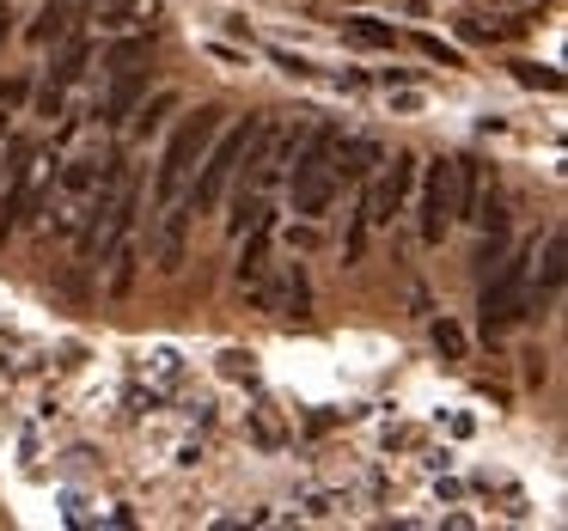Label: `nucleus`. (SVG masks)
Instances as JSON below:
<instances>
[{
  "mask_svg": "<svg viewBox=\"0 0 568 531\" xmlns=\"http://www.w3.org/2000/svg\"><path fill=\"white\" fill-rule=\"evenodd\" d=\"M270 135H275L270 116H251V123H233V129L221 123V135L209 141V153H202L196 177H190V190H184L190 208H196V214H214V208H221L226 190H233V177L245 172L251 160H257L263 141H270Z\"/></svg>",
  "mask_w": 568,
  "mask_h": 531,
  "instance_id": "obj_1",
  "label": "nucleus"
},
{
  "mask_svg": "<svg viewBox=\"0 0 568 531\" xmlns=\"http://www.w3.org/2000/svg\"><path fill=\"white\" fill-rule=\"evenodd\" d=\"M331 153H336V129L318 123L306 129V135L294 141V153H287V184H294V214H306V221H318L324 208H331L336 196V172H331Z\"/></svg>",
  "mask_w": 568,
  "mask_h": 531,
  "instance_id": "obj_2",
  "label": "nucleus"
},
{
  "mask_svg": "<svg viewBox=\"0 0 568 531\" xmlns=\"http://www.w3.org/2000/svg\"><path fill=\"white\" fill-rule=\"evenodd\" d=\"M111 153H104V141H92V147H80L74 160L62 165V172H50L55 184H50V202H43V214H50V226L55 233H74L80 221H87V208H92V196H99V184H104V172H111Z\"/></svg>",
  "mask_w": 568,
  "mask_h": 531,
  "instance_id": "obj_3",
  "label": "nucleus"
},
{
  "mask_svg": "<svg viewBox=\"0 0 568 531\" xmlns=\"http://www.w3.org/2000/svg\"><path fill=\"white\" fill-rule=\"evenodd\" d=\"M221 123H226V111H214V104H202L196 116H184V129L172 135V147H165V160H160V184H153V202H160V208L190 190V177H196L209 141L221 135Z\"/></svg>",
  "mask_w": 568,
  "mask_h": 531,
  "instance_id": "obj_4",
  "label": "nucleus"
},
{
  "mask_svg": "<svg viewBox=\"0 0 568 531\" xmlns=\"http://www.w3.org/2000/svg\"><path fill=\"white\" fill-rule=\"evenodd\" d=\"M526 306H531V251H514L507 263H495L489 287H483V330H507Z\"/></svg>",
  "mask_w": 568,
  "mask_h": 531,
  "instance_id": "obj_5",
  "label": "nucleus"
},
{
  "mask_svg": "<svg viewBox=\"0 0 568 531\" xmlns=\"http://www.w3.org/2000/svg\"><path fill=\"white\" fill-rule=\"evenodd\" d=\"M148 68H153V43L129 38L111 50V92H104V123H123L135 111V99L148 92Z\"/></svg>",
  "mask_w": 568,
  "mask_h": 531,
  "instance_id": "obj_6",
  "label": "nucleus"
},
{
  "mask_svg": "<svg viewBox=\"0 0 568 531\" xmlns=\"http://www.w3.org/2000/svg\"><path fill=\"white\" fill-rule=\"evenodd\" d=\"M458 221V184H453V160H434L428 172H422V245H440L446 233H453Z\"/></svg>",
  "mask_w": 568,
  "mask_h": 531,
  "instance_id": "obj_7",
  "label": "nucleus"
},
{
  "mask_svg": "<svg viewBox=\"0 0 568 531\" xmlns=\"http://www.w3.org/2000/svg\"><path fill=\"white\" fill-rule=\"evenodd\" d=\"M409 184H416V153H392L385 172L373 177L367 202H361V221H367V226H392L397 208L409 202Z\"/></svg>",
  "mask_w": 568,
  "mask_h": 531,
  "instance_id": "obj_8",
  "label": "nucleus"
},
{
  "mask_svg": "<svg viewBox=\"0 0 568 531\" xmlns=\"http://www.w3.org/2000/svg\"><path fill=\"white\" fill-rule=\"evenodd\" d=\"M74 7L99 19V31H148L160 19V0H74Z\"/></svg>",
  "mask_w": 568,
  "mask_h": 531,
  "instance_id": "obj_9",
  "label": "nucleus"
},
{
  "mask_svg": "<svg viewBox=\"0 0 568 531\" xmlns=\"http://www.w3.org/2000/svg\"><path fill=\"white\" fill-rule=\"evenodd\" d=\"M190 221H196L190 196H178V202H165V208H160V233H153V245H160V269H178V263H184Z\"/></svg>",
  "mask_w": 568,
  "mask_h": 531,
  "instance_id": "obj_10",
  "label": "nucleus"
},
{
  "mask_svg": "<svg viewBox=\"0 0 568 531\" xmlns=\"http://www.w3.org/2000/svg\"><path fill=\"white\" fill-rule=\"evenodd\" d=\"M379 165V141H336V153H331V172H336V190L343 184H361V177Z\"/></svg>",
  "mask_w": 568,
  "mask_h": 531,
  "instance_id": "obj_11",
  "label": "nucleus"
},
{
  "mask_svg": "<svg viewBox=\"0 0 568 531\" xmlns=\"http://www.w3.org/2000/svg\"><path fill=\"white\" fill-rule=\"evenodd\" d=\"M74 19H80L74 0H50V7L38 13V25H31V38H38V43H62V38H74Z\"/></svg>",
  "mask_w": 568,
  "mask_h": 531,
  "instance_id": "obj_12",
  "label": "nucleus"
},
{
  "mask_svg": "<svg viewBox=\"0 0 568 531\" xmlns=\"http://www.w3.org/2000/svg\"><path fill=\"white\" fill-rule=\"evenodd\" d=\"M172 111H178V92H153V99L141 104L135 116H129V135H135V141H153V135L165 129V116H172Z\"/></svg>",
  "mask_w": 568,
  "mask_h": 531,
  "instance_id": "obj_13",
  "label": "nucleus"
},
{
  "mask_svg": "<svg viewBox=\"0 0 568 531\" xmlns=\"http://www.w3.org/2000/svg\"><path fill=\"white\" fill-rule=\"evenodd\" d=\"M87 55H92V43L87 38H62V55H55V68H50V86H74L80 74H87Z\"/></svg>",
  "mask_w": 568,
  "mask_h": 531,
  "instance_id": "obj_14",
  "label": "nucleus"
},
{
  "mask_svg": "<svg viewBox=\"0 0 568 531\" xmlns=\"http://www.w3.org/2000/svg\"><path fill=\"white\" fill-rule=\"evenodd\" d=\"M104 257H111V282H104V287H111V294H129V287H135V263H141V251L129 245V238H116V245L104 251Z\"/></svg>",
  "mask_w": 568,
  "mask_h": 531,
  "instance_id": "obj_15",
  "label": "nucleus"
},
{
  "mask_svg": "<svg viewBox=\"0 0 568 531\" xmlns=\"http://www.w3.org/2000/svg\"><path fill=\"white\" fill-rule=\"evenodd\" d=\"M343 31H348V43H361V50H392L397 43V31L379 25V19H343Z\"/></svg>",
  "mask_w": 568,
  "mask_h": 531,
  "instance_id": "obj_16",
  "label": "nucleus"
},
{
  "mask_svg": "<svg viewBox=\"0 0 568 531\" xmlns=\"http://www.w3.org/2000/svg\"><path fill=\"white\" fill-rule=\"evenodd\" d=\"M562 275H568V245H562V233H550V245H544V294H556Z\"/></svg>",
  "mask_w": 568,
  "mask_h": 531,
  "instance_id": "obj_17",
  "label": "nucleus"
},
{
  "mask_svg": "<svg viewBox=\"0 0 568 531\" xmlns=\"http://www.w3.org/2000/svg\"><path fill=\"white\" fill-rule=\"evenodd\" d=\"M434 348H440L446 360H465V330H458L453 318H440V324H434Z\"/></svg>",
  "mask_w": 568,
  "mask_h": 531,
  "instance_id": "obj_18",
  "label": "nucleus"
},
{
  "mask_svg": "<svg viewBox=\"0 0 568 531\" xmlns=\"http://www.w3.org/2000/svg\"><path fill=\"white\" fill-rule=\"evenodd\" d=\"M519 80H526V86H544V92L562 86V74H550V68H531V62H519Z\"/></svg>",
  "mask_w": 568,
  "mask_h": 531,
  "instance_id": "obj_19",
  "label": "nucleus"
},
{
  "mask_svg": "<svg viewBox=\"0 0 568 531\" xmlns=\"http://www.w3.org/2000/svg\"><path fill=\"white\" fill-rule=\"evenodd\" d=\"M416 43H422V55H434L440 68H458V50H446L440 38H416Z\"/></svg>",
  "mask_w": 568,
  "mask_h": 531,
  "instance_id": "obj_20",
  "label": "nucleus"
},
{
  "mask_svg": "<svg viewBox=\"0 0 568 531\" xmlns=\"http://www.w3.org/2000/svg\"><path fill=\"white\" fill-rule=\"evenodd\" d=\"M458 31H465V38H477V43H495V38H501V25H489V19H465Z\"/></svg>",
  "mask_w": 568,
  "mask_h": 531,
  "instance_id": "obj_21",
  "label": "nucleus"
},
{
  "mask_svg": "<svg viewBox=\"0 0 568 531\" xmlns=\"http://www.w3.org/2000/svg\"><path fill=\"white\" fill-rule=\"evenodd\" d=\"M7 38H13V13H7V0H0V50H7Z\"/></svg>",
  "mask_w": 568,
  "mask_h": 531,
  "instance_id": "obj_22",
  "label": "nucleus"
}]
</instances>
